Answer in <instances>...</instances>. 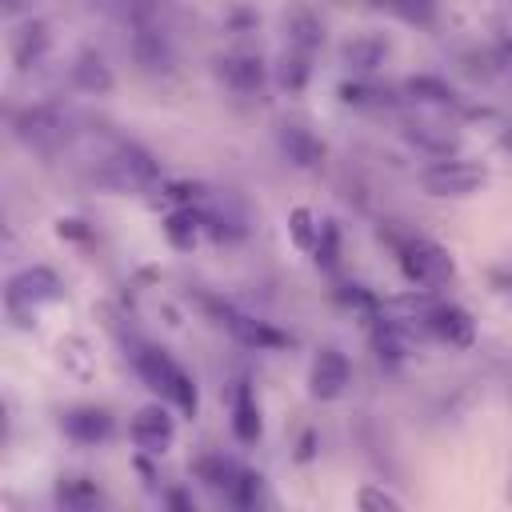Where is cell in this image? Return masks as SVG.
<instances>
[{"mask_svg": "<svg viewBox=\"0 0 512 512\" xmlns=\"http://www.w3.org/2000/svg\"><path fill=\"white\" fill-rule=\"evenodd\" d=\"M408 92L416 96V100H424V104H436V108H448V104H456V92H452V84H444L440 76H412L408 80Z\"/></svg>", "mask_w": 512, "mask_h": 512, "instance_id": "cell-18", "label": "cell"}, {"mask_svg": "<svg viewBox=\"0 0 512 512\" xmlns=\"http://www.w3.org/2000/svg\"><path fill=\"white\" fill-rule=\"evenodd\" d=\"M504 148H512V132H504Z\"/></svg>", "mask_w": 512, "mask_h": 512, "instance_id": "cell-27", "label": "cell"}, {"mask_svg": "<svg viewBox=\"0 0 512 512\" xmlns=\"http://www.w3.org/2000/svg\"><path fill=\"white\" fill-rule=\"evenodd\" d=\"M372 4H380V8H392V12L408 16V20H416V16H428V8H432V0H372Z\"/></svg>", "mask_w": 512, "mask_h": 512, "instance_id": "cell-25", "label": "cell"}, {"mask_svg": "<svg viewBox=\"0 0 512 512\" xmlns=\"http://www.w3.org/2000/svg\"><path fill=\"white\" fill-rule=\"evenodd\" d=\"M284 32H288V48H300V52H308V56H312V48H316L320 36H324L320 20H316L304 4H296V8L284 16Z\"/></svg>", "mask_w": 512, "mask_h": 512, "instance_id": "cell-11", "label": "cell"}, {"mask_svg": "<svg viewBox=\"0 0 512 512\" xmlns=\"http://www.w3.org/2000/svg\"><path fill=\"white\" fill-rule=\"evenodd\" d=\"M344 60H348V68H356V72H372V68L384 60V40H380V36H356V40L344 44Z\"/></svg>", "mask_w": 512, "mask_h": 512, "instance_id": "cell-16", "label": "cell"}, {"mask_svg": "<svg viewBox=\"0 0 512 512\" xmlns=\"http://www.w3.org/2000/svg\"><path fill=\"white\" fill-rule=\"evenodd\" d=\"M412 140L420 148H428V152H440V156H448L456 148V132L436 128V124H412Z\"/></svg>", "mask_w": 512, "mask_h": 512, "instance_id": "cell-23", "label": "cell"}, {"mask_svg": "<svg viewBox=\"0 0 512 512\" xmlns=\"http://www.w3.org/2000/svg\"><path fill=\"white\" fill-rule=\"evenodd\" d=\"M280 144H284V152H288V160H296V164H316L320 156H324V144L308 132V128H300V124H284V132H280Z\"/></svg>", "mask_w": 512, "mask_h": 512, "instance_id": "cell-15", "label": "cell"}, {"mask_svg": "<svg viewBox=\"0 0 512 512\" xmlns=\"http://www.w3.org/2000/svg\"><path fill=\"white\" fill-rule=\"evenodd\" d=\"M220 76H224L228 88H236V92H256V88L264 84V68H260V60H252V56H224V60H220Z\"/></svg>", "mask_w": 512, "mask_h": 512, "instance_id": "cell-14", "label": "cell"}, {"mask_svg": "<svg viewBox=\"0 0 512 512\" xmlns=\"http://www.w3.org/2000/svg\"><path fill=\"white\" fill-rule=\"evenodd\" d=\"M60 296V276L48 268V264H32V268H20L12 280H8V292H4V304L8 312L20 320V316H32L40 304L56 300Z\"/></svg>", "mask_w": 512, "mask_h": 512, "instance_id": "cell-2", "label": "cell"}, {"mask_svg": "<svg viewBox=\"0 0 512 512\" xmlns=\"http://www.w3.org/2000/svg\"><path fill=\"white\" fill-rule=\"evenodd\" d=\"M196 472H200L212 488H236V480H240V468L228 464L224 456H204V460L196 464Z\"/></svg>", "mask_w": 512, "mask_h": 512, "instance_id": "cell-22", "label": "cell"}, {"mask_svg": "<svg viewBox=\"0 0 512 512\" xmlns=\"http://www.w3.org/2000/svg\"><path fill=\"white\" fill-rule=\"evenodd\" d=\"M196 216H192V208H176V212H168V220H164V236H168V244L172 248H192L196 244Z\"/></svg>", "mask_w": 512, "mask_h": 512, "instance_id": "cell-19", "label": "cell"}, {"mask_svg": "<svg viewBox=\"0 0 512 512\" xmlns=\"http://www.w3.org/2000/svg\"><path fill=\"white\" fill-rule=\"evenodd\" d=\"M400 268H404V276H408L412 284H444V280L456 272L452 256H448L440 244L424 240V236H416V240H408V244L400 248Z\"/></svg>", "mask_w": 512, "mask_h": 512, "instance_id": "cell-4", "label": "cell"}, {"mask_svg": "<svg viewBox=\"0 0 512 512\" xmlns=\"http://www.w3.org/2000/svg\"><path fill=\"white\" fill-rule=\"evenodd\" d=\"M484 180H488V172L480 168V164H472V160H436V164H428L424 172H420V184H424V192L428 196H452V200H460V196H472L476 188H484Z\"/></svg>", "mask_w": 512, "mask_h": 512, "instance_id": "cell-3", "label": "cell"}, {"mask_svg": "<svg viewBox=\"0 0 512 512\" xmlns=\"http://www.w3.org/2000/svg\"><path fill=\"white\" fill-rule=\"evenodd\" d=\"M308 72H312V64H308V52H300V48H288V52H284V60H280V84H284L288 92H300V88L308 84Z\"/></svg>", "mask_w": 512, "mask_h": 512, "instance_id": "cell-20", "label": "cell"}, {"mask_svg": "<svg viewBox=\"0 0 512 512\" xmlns=\"http://www.w3.org/2000/svg\"><path fill=\"white\" fill-rule=\"evenodd\" d=\"M136 368H140V376L148 380V388H156V392H164L180 412H196V384L188 380V372L180 368V364H172L164 352H156V348H140L136 352Z\"/></svg>", "mask_w": 512, "mask_h": 512, "instance_id": "cell-1", "label": "cell"}, {"mask_svg": "<svg viewBox=\"0 0 512 512\" xmlns=\"http://www.w3.org/2000/svg\"><path fill=\"white\" fill-rule=\"evenodd\" d=\"M432 328L448 340V344H472V336H476V328H472V316L464 312V308H456V304H444V308H436L432 312Z\"/></svg>", "mask_w": 512, "mask_h": 512, "instance_id": "cell-13", "label": "cell"}, {"mask_svg": "<svg viewBox=\"0 0 512 512\" xmlns=\"http://www.w3.org/2000/svg\"><path fill=\"white\" fill-rule=\"evenodd\" d=\"M356 504H360V508H388V512H400V508H404L400 496L380 492V488H360V492H356Z\"/></svg>", "mask_w": 512, "mask_h": 512, "instance_id": "cell-24", "label": "cell"}, {"mask_svg": "<svg viewBox=\"0 0 512 512\" xmlns=\"http://www.w3.org/2000/svg\"><path fill=\"white\" fill-rule=\"evenodd\" d=\"M72 84L80 88V92H112V68L104 64V56L100 52H92V48H84L76 60H72Z\"/></svg>", "mask_w": 512, "mask_h": 512, "instance_id": "cell-10", "label": "cell"}, {"mask_svg": "<svg viewBox=\"0 0 512 512\" xmlns=\"http://www.w3.org/2000/svg\"><path fill=\"white\" fill-rule=\"evenodd\" d=\"M60 428H64V436L76 440V444H100V440L112 432V420H108L104 408L80 404V408H68V412L60 416Z\"/></svg>", "mask_w": 512, "mask_h": 512, "instance_id": "cell-8", "label": "cell"}, {"mask_svg": "<svg viewBox=\"0 0 512 512\" xmlns=\"http://www.w3.org/2000/svg\"><path fill=\"white\" fill-rule=\"evenodd\" d=\"M8 120H12V132H16L28 148H40V152H48V148L60 140V128H64L52 108H20V112H12Z\"/></svg>", "mask_w": 512, "mask_h": 512, "instance_id": "cell-7", "label": "cell"}, {"mask_svg": "<svg viewBox=\"0 0 512 512\" xmlns=\"http://www.w3.org/2000/svg\"><path fill=\"white\" fill-rule=\"evenodd\" d=\"M128 436H132L136 448H144V452H164V448L172 444V436H176L172 412H168L164 404H144V408L132 416Z\"/></svg>", "mask_w": 512, "mask_h": 512, "instance_id": "cell-6", "label": "cell"}, {"mask_svg": "<svg viewBox=\"0 0 512 512\" xmlns=\"http://www.w3.org/2000/svg\"><path fill=\"white\" fill-rule=\"evenodd\" d=\"M220 320H224L244 344H284L280 332H272V328H264V324H256V320H248V316H240V312H232V308H220Z\"/></svg>", "mask_w": 512, "mask_h": 512, "instance_id": "cell-17", "label": "cell"}, {"mask_svg": "<svg viewBox=\"0 0 512 512\" xmlns=\"http://www.w3.org/2000/svg\"><path fill=\"white\" fill-rule=\"evenodd\" d=\"M288 220H292V236H296V244H300V248H312V216H308L304 208H296Z\"/></svg>", "mask_w": 512, "mask_h": 512, "instance_id": "cell-26", "label": "cell"}, {"mask_svg": "<svg viewBox=\"0 0 512 512\" xmlns=\"http://www.w3.org/2000/svg\"><path fill=\"white\" fill-rule=\"evenodd\" d=\"M352 380V368H348V356L336 352V348H320L316 360H312V372H308V392L316 400H336Z\"/></svg>", "mask_w": 512, "mask_h": 512, "instance_id": "cell-5", "label": "cell"}, {"mask_svg": "<svg viewBox=\"0 0 512 512\" xmlns=\"http://www.w3.org/2000/svg\"><path fill=\"white\" fill-rule=\"evenodd\" d=\"M48 44H52L48 24H44V20H24V24L12 32L8 52H12V60H16L20 68H28V64H36V60L48 52Z\"/></svg>", "mask_w": 512, "mask_h": 512, "instance_id": "cell-9", "label": "cell"}, {"mask_svg": "<svg viewBox=\"0 0 512 512\" xmlns=\"http://www.w3.org/2000/svg\"><path fill=\"white\" fill-rule=\"evenodd\" d=\"M232 428H236V436H240L244 444L260 440V408H256L252 388H248L244 380L236 384V396H232Z\"/></svg>", "mask_w": 512, "mask_h": 512, "instance_id": "cell-12", "label": "cell"}, {"mask_svg": "<svg viewBox=\"0 0 512 512\" xmlns=\"http://www.w3.org/2000/svg\"><path fill=\"white\" fill-rule=\"evenodd\" d=\"M56 496H60V504H68V508H92V504H100V492H96L84 476H64L60 488H56Z\"/></svg>", "mask_w": 512, "mask_h": 512, "instance_id": "cell-21", "label": "cell"}]
</instances>
